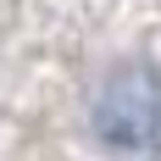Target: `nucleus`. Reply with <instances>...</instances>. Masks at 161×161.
Segmentation results:
<instances>
[{"instance_id": "obj_1", "label": "nucleus", "mask_w": 161, "mask_h": 161, "mask_svg": "<svg viewBox=\"0 0 161 161\" xmlns=\"http://www.w3.org/2000/svg\"><path fill=\"white\" fill-rule=\"evenodd\" d=\"M95 128L111 150H156L161 145V78L150 67H122L100 89Z\"/></svg>"}]
</instances>
